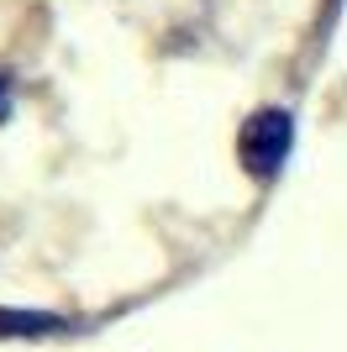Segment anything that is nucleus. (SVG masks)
I'll return each mask as SVG.
<instances>
[{
  "mask_svg": "<svg viewBox=\"0 0 347 352\" xmlns=\"http://www.w3.org/2000/svg\"><path fill=\"white\" fill-rule=\"evenodd\" d=\"M289 147H295V121H289V111H258V116L242 126V137H237V153H242L247 174L258 179H274L279 168H284Z\"/></svg>",
  "mask_w": 347,
  "mask_h": 352,
  "instance_id": "nucleus-1",
  "label": "nucleus"
},
{
  "mask_svg": "<svg viewBox=\"0 0 347 352\" xmlns=\"http://www.w3.org/2000/svg\"><path fill=\"white\" fill-rule=\"evenodd\" d=\"M0 326L16 331V337H37V331H58L53 316H11V310H0Z\"/></svg>",
  "mask_w": 347,
  "mask_h": 352,
  "instance_id": "nucleus-2",
  "label": "nucleus"
},
{
  "mask_svg": "<svg viewBox=\"0 0 347 352\" xmlns=\"http://www.w3.org/2000/svg\"><path fill=\"white\" fill-rule=\"evenodd\" d=\"M0 116H6V79H0Z\"/></svg>",
  "mask_w": 347,
  "mask_h": 352,
  "instance_id": "nucleus-3",
  "label": "nucleus"
}]
</instances>
